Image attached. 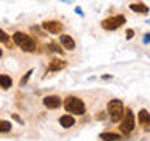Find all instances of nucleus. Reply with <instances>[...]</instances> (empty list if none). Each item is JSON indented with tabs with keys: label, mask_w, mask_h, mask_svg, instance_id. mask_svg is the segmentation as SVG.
<instances>
[{
	"label": "nucleus",
	"mask_w": 150,
	"mask_h": 141,
	"mask_svg": "<svg viewBox=\"0 0 150 141\" xmlns=\"http://www.w3.org/2000/svg\"><path fill=\"white\" fill-rule=\"evenodd\" d=\"M13 42L16 44L17 47H21L23 52H27V53H36L38 50V42L36 39L33 38L31 35H28V33H23V31H14L13 33Z\"/></svg>",
	"instance_id": "1"
},
{
	"label": "nucleus",
	"mask_w": 150,
	"mask_h": 141,
	"mask_svg": "<svg viewBox=\"0 0 150 141\" xmlns=\"http://www.w3.org/2000/svg\"><path fill=\"white\" fill-rule=\"evenodd\" d=\"M63 105L66 108V111L72 113V115H77V116H83L84 111H86V105H84V102L80 97H75V96H67L64 99Z\"/></svg>",
	"instance_id": "2"
},
{
	"label": "nucleus",
	"mask_w": 150,
	"mask_h": 141,
	"mask_svg": "<svg viewBox=\"0 0 150 141\" xmlns=\"http://www.w3.org/2000/svg\"><path fill=\"white\" fill-rule=\"evenodd\" d=\"M124 111H125V107H124V102L119 100V99H111L106 105V113L110 116V119L112 122H119L124 116Z\"/></svg>",
	"instance_id": "3"
},
{
	"label": "nucleus",
	"mask_w": 150,
	"mask_h": 141,
	"mask_svg": "<svg viewBox=\"0 0 150 141\" xmlns=\"http://www.w3.org/2000/svg\"><path fill=\"white\" fill-rule=\"evenodd\" d=\"M125 24H127V17L124 14H114V16L103 19L100 22V27L106 31H116V30H119L122 25H125Z\"/></svg>",
	"instance_id": "4"
},
{
	"label": "nucleus",
	"mask_w": 150,
	"mask_h": 141,
	"mask_svg": "<svg viewBox=\"0 0 150 141\" xmlns=\"http://www.w3.org/2000/svg\"><path fill=\"white\" fill-rule=\"evenodd\" d=\"M119 122H120L119 130H120L124 135H128V133H131V132L134 130L136 122H134V113L131 111V108H125L124 116H122V119H120Z\"/></svg>",
	"instance_id": "5"
},
{
	"label": "nucleus",
	"mask_w": 150,
	"mask_h": 141,
	"mask_svg": "<svg viewBox=\"0 0 150 141\" xmlns=\"http://www.w3.org/2000/svg\"><path fill=\"white\" fill-rule=\"evenodd\" d=\"M41 28L45 33H50V35H61L64 30L63 22L56 21V19H50V21H44L41 24Z\"/></svg>",
	"instance_id": "6"
},
{
	"label": "nucleus",
	"mask_w": 150,
	"mask_h": 141,
	"mask_svg": "<svg viewBox=\"0 0 150 141\" xmlns=\"http://www.w3.org/2000/svg\"><path fill=\"white\" fill-rule=\"evenodd\" d=\"M42 103H44V107L49 108V110H56V108H59L63 105V99L58 97V96H45L42 99Z\"/></svg>",
	"instance_id": "7"
},
{
	"label": "nucleus",
	"mask_w": 150,
	"mask_h": 141,
	"mask_svg": "<svg viewBox=\"0 0 150 141\" xmlns=\"http://www.w3.org/2000/svg\"><path fill=\"white\" fill-rule=\"evenodd\" d=\"M59 44L67 52H72L75 49V39L70 35H67V33H61L59 35Z\"/></svg>",
	"instance_id": "8"
},
{
	"label": "nucleus",
	"mask_w": 150,
	"mask_h": 141,
	"mask_svg": "<svg viewBox=\"0 0 150 141\" xmlns=\"http://www.w3.org/2000/svg\"><path fill=\"white\" fill-rule=\"evenodd\" d=\"M138 122H139V125L142 127L145 132H150V113L145 110V108L139 110V113H138Z\"/></svg>",
	"instance_id": "9"
},
{
	"label": "nucleus",
	"mask_w": 150,
	"mask_h": 141,
	"mask_svg": "<svg viewBox=\"0 0 150 141\" xmlns=\"http://www.w3.org/2000/svg\"><path fill=\"white\" fill-rule=\"evenodd\" d=\"M66 66H67V61L61 58H50L49 61V70H52V72H59Z\"/></svg>",
	"instance_id": "10"
},
{
	"label": "nucleus",
	"mask_w": 150,
	"mask_h": 141,
	"mask_svg": "<svg viewBox=\"0 0 150 141\" xmlns=\"http://www.w3.org/2000/svg\"><path fill=\"white\" fill-rule=\"evenodd\" d=\"M128 8L131 9L133 13H139L142 14V16H147L149 14V6L145 5L144 2H134V3H130Z\"/></svg>",
	"instance_id": "11"
},
{
	"label": "nucleus",
	"mask_w": 150,
	"mask_h": 141,
	"mask_svg": "<svg viewBox=\"0 0 150 141\" xmlns=\"http://www.w3.org/2000/svg\"><path fill=\"white\" fill-rule=\"evenodd\" d=\"M59 124H61V127H64V129H70L72 125H75V118L70 116V115H63L59 118Z\"/></svg>",
	"instance_id": "12"
},
{
	"label": "nucleus",
	"mask_w": 150,
	"mask_h": 141,
	"mask_svg": "<svg viewBox=\"0 0 150 141\" xmlns=\"http://www.w3.org/2000/svg\"><path fill=\"white\" fill-rule=\"evenodd\" d=\"M13 85V78L6 74H0V88L2 89H9Z\"/></svg>",
	"instance_id": "13"
},
{
	"label": "nucleus",
	"mask_w": 150,
	"mask_h": 141,
	"mask_svg": "<svg viewBox=\"0 0 150 141\" xmlns=\"http://www.w3.org/2000/svg\"><path fill=\"white\" fill-rule=\"evenodd\" d=\"M102 141H119L122 140V136L119 133H110V132H103V133H100V136H98Z\"/></svg>",
	"instance_id": "14"
},
{
	"label": "nucleus",
	"mask_w": 150,
	"mask_h": 141,
	"mask_svg": "<svg viewBox=\"0 0 150 141\" xmlns=\"http://www.w3.org/2000/svg\"><path fill=\"white\" fill-rule=\"evenodd\" d=\"M11 122L9 121H5V119H0V133H6V132L11 130Z\"/></svg>",
	"instance_id": "15"
},
{
	"label": "nucleus",
	"mask_w": 150,
	"mask_h": 141,
	"mask_svg": "<svg viewBox=\"0 0 150 141\" xmlns=\"http://www.w3.org/2000/svg\"><path fill=\"white\" fill-rule=\"evenodd\" d=\"M0 42H3V44H6L8 47H11L13 44H11V38L8 36V33L6 31H3V30H0Z\"/></svg>",
	"instance_id": "16"
},
{
	"label": "nucleus",
	"mask_w": 150,
	"mask_h": 141,
	"mask_svg": "<svg viewBox=\"0 0 150 141\" xmlns=\"http://www.w3.org/2000/svg\"><path fill=\"white\" fill-rule=\"evenodd\" d=\"M47 49H50L52 52H56V53H59V55H63L64 53V50H63V47H59L56 42H50L49 46H47Z\"/></svg>",
	"instance_id": "17"
},
{
	"label": "nucleus",
	"mask_w": 150,
	"mask_h": 141,
	"mask_svg": "<svg viewBox=\"0 0 150 141\" xmlns=\"http://www.w3.org/2000/svg\"><path fill=\"white\" fill-rule=\"evenodd\" d=\"M31 74H33V69H28V70H27V74H23V77L21 78V82H19V85H21V86H25L27 82L30 80V75H31Z\"/></svg>",
	"instance_id": "18"
},
{
	"label": "nucleus",
	"mask_w": 150,
	"mask_h": 141,
	"mask_svg": "<svg viewBox=\"0 0 150 141\" xmlns=\"http://www.w3.org/2000/svg\"><path fill=\"white\" fill-rule=\"evenodd\" d=\"M125 36H127V39H133V36H134V30L133 28H127V31H125Z\"/></svg>",
	"instance_id": "19"
},
{
	"label": "nucleus",
	"mask_w": 150,
	"mask_h": 141,
	"mask_svg": "<svg viewBox=\"0 0 150 141\" xmlns=\"http://www.w3.org/2000/svg\"><path fill=\"white\" fill-rule=\"evenodd\" d=\"M96 119H97V121H103V119H106V111H98L97 115H96Z\"/></svg>",
	"instance_id": "20"
},
{
	"label": "nucleus",
	"mask_w": 150,
	"mask_h": 141,
	"mask_svg": "<svg viewBox=\"0 0 150 141\" xmlns=\"http://www.w3.org/2000/svg\"><path fill=\"white\" fill-rule=\"evenodd\" d=\"M11 118H13V119L16 121V122H19L21 125H23V121H22V118L19 116V115H16V113H11Z\"/></svg>",
	"instance_id": "21"
},
{
	"label": "nucleus",
	"mask_w": 150,
	"mask_h": 141,
	"mask_svg": "<svg viewBox=\"0 0 150 141\" xmlns=\"http://www.w3.org/2000/svg\"><path fill=\"white\" fill-rule=\"evenodd\" d=\"M150 42V33H145L144 35V44H149Z\"/></svg>",
	"instance_id": "22"
},
{
	"label": "nucleus",
	"mask_w": 150,
	"mask_h": 141,
	"mask_svg": "<svg viewBox=\"0 0 150 141\" xmlns=\"http://www.w3.org/2000/svg\"><path fill=\"white\" fill-rule=\"evenodd\" d=\"M102 78H103V80H111V78H112V75H111V74H103V75H102Z\"/></svg>",
	"instance_id": "23"
},
{
	"label": "nucleus",
	"mask_w": 150,
	"mask_h": 141,
	"mask_svg": "<svg viewBox=\"0 0 150 141\" xmlns=\"http://www.w3.org/2000/svg\"><path fill=\"white\" fill-rule=\"evenodd\" d=\"M75 11H77V14H78V16H83V14H84V13H83V9L80 8V6H77V8H75Z\"/></svg>",
	"instance_id": "24"
},
{
	"label": "nucleus",
	"mask_w": 150,
	"mask_h": 141,
	"mask_svg": "<svg viewBox=\"0 0 150 141\" xmlns=\"http://www.w3.org/2000/svg\"><path fill=\"white\" fill-rule=\"evenodd\" d=\"M2 56H3V50L0 49V58H2Z\"/></svg>",
	"instance_id": "25"
},
{
	"label": "nucleus",
	"mask_w": 150,
	"mask_h": 141,
	"mask_svg": "<svg viewBox=\"0 0 150 141\" xmlns=\"http://www.w3.org/2000/svg\"><path fill=\"white\" fill-rule=\"evenodd\" d=\"M63 2H66V3H70V2H72V0H63Z\"/></svg>",
	"instance_id": "26"
}]
</instances>
